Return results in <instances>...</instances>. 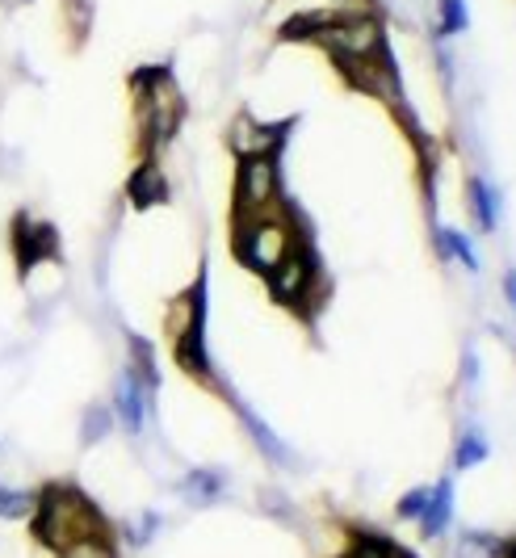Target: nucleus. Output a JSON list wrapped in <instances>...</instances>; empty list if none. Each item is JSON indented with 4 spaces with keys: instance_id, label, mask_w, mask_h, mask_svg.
Instances as JSON below:
<instances>
[{
    "instance_id": "obj_1",
    "label": "nucleus",
    "mask_w": 516,
    "mask_h": 558,
    "mask_svg": "<svg viewBox=\"0 0 516 558\" xmlns=\"http://www.w3.org/2000/svg\"><path fill=\"white\" fill-rule=\"evenodd\" d=\"M307 219L298 215L294 202H282L273 210H260V215H244V219H231V252L235 260L257 274V278H269L290 252L307 240Z\"/></svg>"
},
{
    "instance_id": "obj_2",
    "label": "nucleus",
    "mask_w": 516,
    "mask_h": 558,
    "mask_svg": "<svg viewBox=\"0 0 516 558\" xmlns=\"http://www.w3.org/2000/svg\"><path fill=\"white\" fill-rule=\"evenodd\" d=\"M29 533L42 550L59 555L72 542L85 537H106L110 521L101 517V508L88 500L81 487L72 483H47L42 492H34V512H29Z\"/></svg>"
},
{
    "instance_id": "obj_3",
    "label": "nucleus",
    "mask_w": 516,
    "mask_h": 558,
    "mask_svg": "<svg viewBox=\"0 0 516 558\" xmlns=\"http://www.w3.org/2000/svg\"><path fill=\"white\" fill-rule=\"evenodd\" d=\"M131 88H135V118H139V151L144 160H156L185 122V97L172 81V68L164 63L139 68L131 76Z\"/></svg>"
},
{
    "instance_id": "obj_4",
    "label": "nucleus",
    "mask_w": 516,
    "mask_h": 558,
    "mask_svg": "<svg viewBox=\"0 0 516 558\" xmlns=\"http://www.w3.org/2000/svg\"><path fill=\"white\" fill-rule=\"evenodd\" d=\"M164 328H169L172 340V362L181 365L189 378L219 387V374H214L210 349H206V265L198 269V281L169 303V324Z\"/></svg>"
},
{
    "instance_id": "obj_5",
    "label": "nucleus",
    "mask_w": 516,
    "mask_h": 558,
    "mask_svg": "<svg viewBox=\"0 0 516 558\" xmlns=\"http://www.w3.org/2000/svg\"><path fill=\"white\" fill-rule=\"evenodd\" d=\"M265 286H269L278 307L294 311L298 319H316V311L328 299V281H323V265H319V252L311 244V235L265 278Z\"/></svg>"
},
{
    "instance_id": "obj_6",
    "label": "nucleus",
    "mask_w": 516,
    "mask_h": 558,
    "mask_svg": "<svg viewBox=\"0 0 516 558\" xmlns=\"http://www.w3.org/2000/svg\"><path fill=\"white\" fill-rule=\"evenodd\" d=\"M286 202L282 156H239L235 160V190H231V219L260 215Z\"/></svg>"
},
{
    "instance_id": "obj_7",
    "label": "nucleus",
    "mask_w": 516,
    "mask_h": 558,
    "mask_svg": "<svg viewBox=\"0 0 516 558\" xmlns=\"http://www.w3.org/2000/svg\"><path fill=\"white\" fill-rule=\"evenodd\" d=\"M13 252H17V274L29 278L34 265L59 260V231L42 219H29L22 210V215H13Z\"/></svg>"
},
{
    "instance_id": "obj_8",
    "label": "nucleus",
    "mask_w": 516,
    "mask_h": 558,
    "mask_svg": "<svg viewBox=\"0 0 516 558\" xmlns=\"http://www.w3.org/2000/svg\"><path fill=\"white\" fill-rule=\"evenodd\" d=\"M290 131H294V118H286V122H257V118L244 113L231 126L228 147L235 151V160L239 156H282Z\"/></svg>"
},
{
    "instance_id": "obj_9",
    "label": "nucleus",
    "mask_w": 516,
    "mask_h": 558,
    "mask_svg": "<svg viewBox=\"0 0 516 558\" xmlns=\"http://www.w3.org/2000/svg\"><path fill=\"white\" fill-rule=\"evenodd\" d=\"M147 408H151V387L126 365L114 383V408H110V412H114V424L122 433L139 437L147 428Z\"/></svg>"
},
{
    "instance_id": "obj_10",
    "label": "nucleus",
    "mask_w": 516,
    "mask_h": 558,
    "mask_svg": "<svg viewBox=\"0 0 516 558\" xmlns=\"http://www.w3.org/2000/svg\"><path fill=\"white\" fill-rule=\"evenodd\" d=\"M126 197H131L135 210H151V206H164L169 202L172 185L169 177H164V168H160V160H139L135 165L131 181H126Z\"/></svg>"
},
{
    "instance_id": "obj_11",
    "label": "nucleus",
    "mask_w": 516,
    "mask_h": 558,
    "mask_svg": "<svg viewBox=\"0 0 516 558\" xmlns=\"http://www.w3.org/2000/svg\"><path fill=\"white\" fill-rule=\"evenodd\" d=\"M231 408L239 412V420H244V433L257 441V449L269 458V462H273V466H298V462H294V449H290L286 441H282V437H278V433H273V428H269V424H265V420H260L257 412L244 403V399H231Z\"/></svg>"
},
{
    "instance_id": "obj_12",
    "label": "nucleus",
    "mask_w": 516,
    "mask_h": 558,
    "mask_svg": "<svg viewBox=\"0 0 516 558\" xmlns=\"http://www.w3.org/2000/svg\"><path fill=\"white\" fill-rule=\"evenodd\" d=\"M450 517H454V483L441 478L437 487H429V504L420 512V533L425 537H441V533L450 530Z\"/></svg>"
},
{
    "instance_id": "obj_13",
    "label": "nucleus",
    "mask_w": 516,
    "mask_h": 558,
    "mask_svg": "<svg viewBox=\"0 0 516 558\" xmlns=\"http://www.w3.org/2000/svg\"><path fill=\"white\" fill-rule=\"evenodd\" d=\"M223 487H228V478L219 475V471L198 466V471H189V475L181 478V500L194 504V508H210V504L223 500Z\"/></svg>"
},
{
    "instance_id": "obj_14",
    "label": "nucleus",
    "mask_w": 516,
    "mask_h": 558,
    "mask_svg": "<svg viewBox=\"0 0 516 558\" xmlns=\"http://www.w3.org/2000/svg\"><path fill=\"white\" fill-rule=\"evenodd\" d=\"M432 240H437V256L458 260L462 269L479 274V252H475V244H470L462 231H454V227H437V231H432Z\"/></svg>"
},
{
    "instance_id": "obj_15",
    "label": "nucleus",
    "mask_w": 516,
    "mask_h": 558,
    "mask_svg": "<svg viewBox=\"0 0 516 558\" xmlns=\"http://www.w3.org/2000/svg\"><path fill=\"white\" fill-rule=\"evenodd\" d=\"M466 202H470V210H475V219L483 231H495V219H500V194L491 190L483 177H470V185H466Z\"/></svg>"
},
{
    "instance_id": "obj_16",
    "label": "nucleus",
    "mask_w": 516,
    "mask_h": 558,
    "mask_svg": "<svg viewBox=\"0 0 516 558\" xmlns=\"http://www.w3.org/2000/svg\"><path fill=\"white\" fill-rule=\"evenodd\" d=\"M504 550H508V542L495 533L466 530L458 537V558H504Z\"/></svg>"
},
{
    "instance_id": "obj_17",
    "label": "nucleus",
    "mask_w": 516,
    "mask_h": 558,
    "mask_svg": "<svg viewBox=\"0 0 516 558\" xmlns=\"http://www.w3.org/2000/svg\"><path fill=\"white\" fill-rule=\"evenodd\" d=\"M114 433V412L106 403H93L85 412V424H81V446H97Z\"/></svg>"
},
{
    "instance_id": "obj_18",
    "label": "nucleus",
    "mask_w": 516,
    "mask_h": 558,
    "mask_svg": "<svg viewBox=\"0 0 516 558\" xmlns=\"http://www.w3.org/2000/svg\"><path fill=\"white\" fill-rule=\"evenodd\" d=\"M131 369L144 378L147 387L156 391L160 387V369H156V353H151V344H147L144 336H131Z\"/></svg>"
},
{
    "instance_id": "obj_19",
    "label": "nucleus",
    "mask_w": 516,
    "mask_h": 558,
    "mask_svg": "<svg viewBox=\"0 0 516 558\" xmlns=\"http://www.w3.org/2000/svg\"><path fill=\"white\" fill-rule=\"evenodd\" d=\"M488 462V437L483 433H466L454 449V466L458 471H475V466H483Z\"/></svg>"
},
{
    "instance_id": "obj_20",
    "label": "nucleus",
    "mask_w": 516,
    "mask_h": 558,
    "mask_svg": "<svg viewBox=\"0 0 516 558\" xmlns=\"http://www.w3.org/2000/svg\"><path fill=\"white\" fill-rule=\"evenodd\" d=\"M29 512H34V492L0 483V521H26Z\"/></svg>"
},
{
    "instance_id": "obj_21",
    "label": "nucleus",
    "mask_w": 516,
    "mask_h": 558,
    "mask_svg": "<svg viewBox=\"0 0 516 558\" xmlns=\"http://www.w3.org/2000/svg\"><path fill=\"white\" fill-rule=\"evenodd\" d=\"M56 558H118L114 533H106V537H85V542H72V546H63Z\"/></svg>"
},
{
    "instance_id": "obj_22",
    "label": "nucleus",
    "mask_w": 516,
    "mask_h": 558,
    "mask_svg": "<svg viewBox=\"0 0 516 558\" xmlns=\"http://www.w3.org/2000/svg\"><path fill=\"white\" fill-rule=\"evenodd\" d=\"M156 533H160V517H156V512H144L135 525H126V542H131V546H147Z\"/></svg>"
},
{
    "instance_id": "obj_23",
    "label": "nucleus",
    "mask_w": 516,
    "mask_h": 558,
    "mask_svg": "<svg viewBox=\"0 0 516 558\" xmlns=\"http://www.w3.org/2000/svg\"><path fill=\"white\" fill-rule=\"evenodd\" d=\"M466 29V4L462 0H441V34Z\"/></svg>"
},
{
    "instance_id": "obj_24",
    "label": "nucleus",
    "mask_w": 516,
    "mask_h": 558,
    "mask_svg": "<svg viewBox=\"0 0 516 558\" xmlns=\"http://www.w3.org/2000/svg\"><path fill=\"white\" fill-rule=\"evenodd\" d=\"M425 504H429V487H416V492H407V496L400 500V517H407V521H420Z\"/></svg>"
},
{
    "instance_id": "obj_25",
    "label": "nucleus",
    "mask_w": 516,
    "mask_h": 558,
    "mask_svg": "<svg viewBox=\"0 0 516 558\" xmlns=\"http://www.w3.org/2000/svg\"><path fill=\"white\" fill-rule=\"evenodd\" d=\"M504 294H508V303L516 307V269H508V278H504Z\"/></svg>"
},
{
    "instance_id": "obj_26",
    "label": "nucleus",
    "mask_w": 516,
    "mask_h": 558,
    "mask_svg": "<svg viewBox=\"0 0 516 558\" xmlns=\"http://www.w3.org/2000/svg\"><path fill=\"white\" fill-rule=\"evenodd\" d=\"M504 558H516V542H508V550H504Z\"/></svg>"
}]
</instances>
